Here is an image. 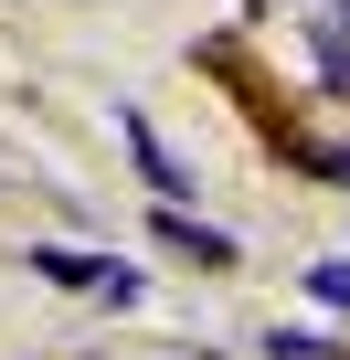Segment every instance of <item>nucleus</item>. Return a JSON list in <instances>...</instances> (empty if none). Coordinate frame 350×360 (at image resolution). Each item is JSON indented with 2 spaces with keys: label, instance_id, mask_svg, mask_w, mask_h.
Segmentation results:
<instances>
[{
  "label": "nucleus",
  "instance_id": "20e7f679",
  "mask_svg": "<svg viewBox=\"0 0 350 360\" xmlns=\"http://www.w3.org/2000/svg\"><path fill=\"white\" fill-rule=\"evenodd\" d=\"M22 265H32L43 286H85V297H96V276H106V255H85V244H32Z\"/></svg>",
  "mask_w": 350,
  "mask_h": 360
},
{
  "label": "nucleus",
  "instance_id": "39448f33",
  "mask_svg": "<svg viewBox=\"0 0 350 360\" xmlns=\"http://www.w3.org/2000/svg\"><path fill=\"white\" fill-rule=\"evenodd\" d=\"M297 286H308V307L350 318V255H308V265H297Z\"/></svg>",
  "mask_w": 350,
  "mask_h": 360
},
{
  "label": "nucleus",
  "instance_id": "0eeeda50",
  "mask_svg": "<svg viewBox=\"0 0 350 360\" xmlns=\"http://www.w3.org/2000/svg\"><path fill=\"white\" fill-rule=\"evenodd\" d=\"M329 22H350V0H329Z\"/></svg>",
  "mask_w": 350,
  "mask_h": 360
},
{
  "label": "nucleus",
  "instance_id": "423d86ee",
  "mask_svg": "<svg viewBox=\"0 0 350 360\" xmlns=\"http://www.w3.org/2000/svg\"><path fill=\"white\" fill-rule=\"evenodd\" d=\"M265 360H350V349L318 339V328H265Z\"/></svg>",
  "mask_w": 350,
  "mask_h": 360
},
{
  "label": "nucleus",
  "instance_id": "7ed1b4c3",
  "mask_svg": "<svg viewBox=\"0 0 350 360\" xmlns=\"http://www.w3.org/2000/svg\"><path fill=\"white\" fill-rule=\"evenodd\" d=\"M308 85L350 96V22H308Z\"/></svg>",
  "mask_w": 350,
  "mask_h": 360
},
{
  "label": "nucleus",
  "instance_id": "f03ea898",
  "mask_svg": "<svg viewBox=\"0 0 350 360\" xmlns=\"http://www.w3.org/2000/svg\"><path fill=\"white\" fill-rule=\"evenodd\" d=\"M117 127H127V169H138V191H149V202H192V159H170V138H159L138 106H117Z\"/></svg>",
  "mask_w": 350,
  "mask_h": 360
},
{
  "label": "nucleus",
  "instance_id": "f257e3e1",
  "mask_svg": "<svg viewBox=\"0 0 350 360\" xmlns=\"http://www.w3.org/2000/svg\"><path fill=\"white\" fill-rule=\"evenodd\" d=\"M149 244H170L181 265H202V276H223V265H244V244H234L223 223H202L192 202H149Z\"/></svg>",
  "mask_w": 350,
  "mask_h": 360
}]
</instances>
